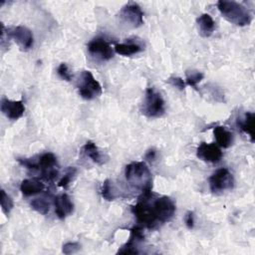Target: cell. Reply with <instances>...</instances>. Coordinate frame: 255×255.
<instances>
[{
    "instance_id": "obj_19",
    "label": "cell",
    "mask_w": 255,
    "mask_h": 255,
    "mask_svg": "<svg viewBox=\"0 0 255 255\" xmlns=\"http://www.w3.org/2000/svg\"><path fill=\"white\" fill-rule=\"evenodd\" d=\"M254 123H255V116L253 113H246L244 118L237 122L238 127L242 131L250 136V140L254 141Z\"/></svg>"
},
{
    "instance_id": "obj_14",
    "label": "cell",
    "mask_w": 255,
    "mask_h": 255,
    "mask_svg": "<svg viewBox=\"0 0 255 255\" xmlns=\"http://www.w3.org/2000/svg\"><path fill=\"white\" fill-rule=\"evenodd\" d=\"M144 236L141 232V228L139 226H134L130 229V236L128 241L122 246V248L118 251L121 254H137L138 251L136 249L137 244L143 241Z\"/></svg>"
},
{
    "instance_id": "obj_20",
    "label": "cell",
    "mask_w": 255,
    "mask_h": 255,
    "mask_svg": "<svg viewBox=\"0 0 255 255\" xmlns=\"http://www.w3.org/2000/svg\"><path fill=\"white\" fill-rule=\"evenodd\" d=\"M114 50L116 53L120 55L131 56L139 53L142 50V48L141 46L135 43H122V44H116Z\"/></svg>"
},
{
    "instance_id": "obj_26",
    "label": "cell",
    "mask_w": 255,
    "mask_h": 255,
    "mask_svg": "<svg viewBox=\"0 0 255 255\" xmlns=\"http://www.w3.org/2000/svg\"><path fill=\"white\" fill-rule=\"evenodd\" d=\"M57 74H58V76H59L62 80L67 81V82H70V81L72 80V78H73V76H72V74L70 73V70H69V68H68V66H67L66 63H61V64L59 65V67H58V69H57Z\"/></svg>"
},
{
    "instance_id": "obj_9",
    "label": "cell",
    "mask_w": 255,
    "mask_h": 255,
    "mask_svg": "<svg viewBox=\"0 0 255 255\" xmlns=\"http://www.w3.org/2000/svg\"><path fill=\"white\" fill-rule=\"evenodd\" d=\"M120 18L131 27H139L143 24V12L140 6L134 2L126 4L120 11Z\"/></svg>"
},
{
    "instance_id": "obj_23",
    "label": "cell",
    "mask_w": 255,
    "mask_h": 255,
    "mask_svg": "<svg viewBox=\"0 0 255 255\" xmlns=\"http://www.w3.org/2000/svg\"><path fill=\"white\" fill-rule=\"evenodd\" d=\"M1 208L4 214H9V212L12 210L14 203L12 198L5 192V190H1Z\"/></svg>"
},
{
    "instance_id": "obj_3",
    "label": "cell",
    "mask_w": 255,
    "mask_h": 255,
    "mask_svg": "<svg viewBox=\"0 0 255 255\" xmlns=\"http://www.w3.org/2000/svg\"><path fill=\"white\" fill-rule=\"evenodd\" d=\"M165 107L161 95L152 88L145 91L141 112L147 118H159L164 114Z\"/></svg>"
},
{
    "instance_id": "obj_1",
    "label": "cell",
    "mask_w": 255,
    "mask_h": 255,
    "mask_svg": "<svg viewBox=\"0 0 255 255\" xmlns=\"http://www.w3.org/2000/svg\"><path fill=\"white\" fill-rule=\"evenodd\" d=\"M127 181L133 188L139 189L141 193L150 192L152 189V177L149 168L142 161H132L125 168Z\"/></svg>"
},
{
    "instance_id": "obj_15",
    "label": "cell",
    "mask_w": 255,
    "mask_h": 255,
    "mask_svg": "<svg viewBox=\"0 0 255 255\" xmlns=\"http://www.w3.org/2000/svg\"><path fill=\"white\" fill-rule=\"evenodd\" d=\"M45 189V184L37 179H24L20 184V190L24 196H32L41 193Z\"/></svg>"
},
{
    "instance_id": "obj_16",
    "label": "cell",
    "mask_w": 255,
    "mask_h": 255,
    "mask_svg": "<svg viewBox=\"0 0 255 255\" xmlns=\"http://www.w3.org/2000/svg\"><path fill=\"white\" fill-rule=\"evenodd\" d=\"M213 134L216 142L223 148L229 147L233 142V134L226 128L222 126H216L213 128Z\"/></svg>"
},
{
    "instance_id": "obj_24",
    "label": "cell",
    "mask_w": 255,
    "mask_h": 255,
    "mask_svg": "<svg viewBox=\"0 0 255 255\" xmlns=\"http://www.w3.org/2000/svg\"><path fill=\"white\" fill-rule=\"evenodd\" d=\"M203 77H204L203 73L198 72V71H192L190 74H187L186 79H185V84L190 87L196 88L197 84L201 82Z\"/></svg>"
},
{
    "instance_id": "obj_27",
    "label": "cell",
    "mask_w": 255,
    "mask_h": 255,
    "mask_svg": "<svg viewBox=\"0 0 255 255\" xmlns=\"http://www.w3.org/2000/svg\"><path fill=\"white\" fill-rule=\"evenodd\" d=\"M81 249V245L77 242H67L62 247V252L66 255L78 252Z\"/></svg>"
},
{
    "instance_id": "obj_11",
    "label": "cell",
    "mask_w": 255,
    "mask_h": 255,
    "mask_svg": "<svg viewBox=\"0 0 255 255\" xmlns=\"http://www.w3.org/2000/svg\"><path fill=\"white\" fill-rule=\"evenodd\" d=\"M196 155L203 161L218 162L222 157V151L215 143H206L202 141L196 149Z\"/></svg>"
},
{
    "instance_id": "obj_4",
    "label": "cell",
    "mask_w": 255,
    "mask_h": 255,
    "mask_svg": "<svg viewBox=\"0 0 255 255\" xmlns=\"http://www.w3.org/2000/svg\"><path fill=\"white\" fill-rule=\"evenodd\" d=\"M149 207L157 224L170 220L175 212V203L170 197L165 195L156 197L151 204L149 203Z\"/></svg>"
},
{
    "instance_id": "obj_12",
    "label": "cell",
    "mask_w": 255,
    "mask_h": 255,
    "mask_svg": "<svg viewBox=\"0 0 255 255\" xmlns=\"http://www.w3.org/2000/svg\"><path fill=\"white\" fill-rule=\"evenodd\" d=\"M0 108L3 115L12 121L20 119L25 112V106L22 101H11L6 98L1 100Z\"/></svg>"
},
{
    "instance_id": "obj_29",
    "label": "cell",
    "mask_w": 255,
    "mask_h": 255,
    "mask_svg": "<svg viewBox=\"0 0 255 255\" xmlns=\"http://www.w3.org/2000/svg\"><path fill=\"white\" fill-rule=\"evenodd\" d=\"M184 221H185V225L188 229H192L194 227V213L192 211H188L185 214L184 217Z\"/></svg>"
},
{
    "instance_id": "obj_22",
    "label": "cell",
    "mask_w": 255,
    "mask_h": 255,
    "mask_svg": "<svg viewBox=\"0 0 255 255\" xmlns=\"http://www.w3.org/2000/svg\"><path fill=\"white\" fill-rule=\"evenodd\" d=\"M101 194H102L103 198L108 201H112L117 197V195L114 191L112 181L110 179H106L104 181V183L102 185V189H101Z\"/></svg>"
},
{
    "instance_id": "obj_2",
    "label": "cell",
    "mask_w": 255,
    "mask_h": 255,
    "mask_svg": "<svg viewBox=\"0 0 255 255\" xmlns=\"http://www.w3.org/2000/svg\"><path fill=\"white\" fill-rule=\"evenodd\" d=\"M217 8L226 20L237 26H246L249 25L252 21V15L250 11L241 3L235 1L219 0L217 2Z\"/></svg>"
},
{
    "instance_id": "obj_10",
    "label": "cell",
    "mask_w": 255,
    "mask_h": 255,
    "mask_svg": "<svg viewBox=\"0 0 255 255\" xmlns=\"http://www.w3.org/2000/svg\"><path fill=\"white\" fill-rule=\"evenodd\" d=\"M7 36L12 38L21 50L27 51L33 47L34 37L30 29L25 26H16L7 29Z\"/></svg>"
},
{
    "instance_id": "obj_7",
    "label": "cell",
    "mask_w": 255,
    "mask_h": 255,
    "mask_svg": "<svg viewBox=\"0 0 255 255\" xmlns=\"http://www.w3.org/2000/svg\"><path fill=\"white\" fill-rule=\"evenodd\" d=\"M38 170H40L41 178L46 181H53L57 178L59 171L56 168L57 158L52 152H45L40 155L38 161Z\"/></svg>"
},
{
    "instance_id": "obj_13",
    "label": "cell",
    "mask_w": 255,
    "mask_h": 255,
    "mask_svg": "<svg viewBox=\"0 0 255 255\" xmlns=\"http://www.w3.org/2000/svg\"><path fill=\"white\" fill-rule=\"evenodd\" d=\"M55 213L60 219H65L74 210V204L67 193H62L54 197Z\"/></svg>"
},
{
    "instance_id": "obj_30",
    "label": "cell",
    "mask_w": 255,
    "mask_h": 255,
    "mask_svg": "<svg viewBox=\"0 0 255 255\" xmlns=\"http://www.w3.org/2000/svg\"><path fill=\"white\" fill-rule=\"evenodd\" d=\"M156 157V151L154 149H149L146 151L145 153V159L149 160V161H153Z\"/></svg>"
},
{
    "instance_id": "obj_25",
    "label": "cell",
    "mask_w": 255,
    "mask_h": 255,
    "mask_svg": "<svg viewBox=\"0 0 255 255\" xmlns=\"http://www.w3.org/2000/svg\"><path fill=\"white\" fill-rule=\"evenodd\" d=\"M77 169L75 167H69L66 171V173L64 174V176L58 181V186L63 187V188H67L71 182V180L73 179L74 175L76 174Z\"/></svg>"
},
{
    "instance_id": "obj_28",
    "label": "cell",
    "mask_w": 255,
    "mask_h": 255,
    "mask_svg": "<svg viewBox=\"0 0 255 255\" xmlns=\"http://www.w3.org/2000/svg\"><path fill=\"white\" fill-rule=\"evenodd\" d=\"M167 82L172 85L173 87H176L178 88L179 90H184L186 84H185V81L183 79H181L180 77H170Z\"/></svg>"
},
{
    "instance_id": "obj_8",
    "label": "cell",
    "mask_w": 255,
    "mask_h": 255,
    "mask_svg": "<svg viewBox=\"0 0 255 255\" xmlns=\"http://www.w3.org/2000/svg\"><path fill=\"white\" fill-rule=\"evenodd\" d=\"M87 48L93 57L101 61H109L114 57V49L104 38H94L88 43Z\"/></svg>"
},
{
    "instance_id": "obj_5",
    "label": "cell",
    "mask_w": 255,
    "mask_h": 255,
    "mask_svg": "<svg viewBox=\"0 0 255 255\" xmlns=\"http://www.w3.org/2000/svg\"><path fill=\"white\" fill-rule=\"evenodd\" d=\"M79 95L85 100H93L102 95V86L90 71H82L78 82Z\"/></svg>"
},
{
    "instance_id": "obj_17",
    "label": "cell",
    "mask_w": 255,
    "mask_h": 255,
    "mask_svg": "<svg viewBox=\"0 0 255 255\" xmlns=\"http://www.w3.org/2000/svg\"><path fill=\"white\" fill-rule=\"evenodd\" d=\"M196 22L199 27V32H200L201 36L209 37L213 33V31L215 29V22L209 14H207V13L201 14L197 18Z\"/></svg>"
},
{
    "instance_id": "obj_21",
    "label": "cell",
    "mask_w": 255,
    "mask_h": 255,
    "mask_svg": "<svg viewBox=\"0 0 255 255\" xmlns=\"http://www.w3.org/2000/svg\"><path fill=\"white\" fill-rule=\"evenodd\" d=\"M30 205L31 207L37 211L38 213L40 214H47L49 211H50V202L43 198V197H40V198H35L33 199L31 202H30Z\"/></svg>"
},
{
    "instance_id": "obj_18",
    "label": "cell",
    "mask_w": 255,
    "mask_h": 255,
    "mask_svg": "<svg viewBox=\"0 0 255 255\" xmlns=\"http://www.w3.org/2000/svg\"><path fill=\"white\" fill-rule=\"evenodd\" d=\"M82 151L83 153L89 157L92 161H94L97 164H103L104 160H103V156L102 153L100 151V149L98 148V146L96 145V143L92 140H88L82 147Z\"/></svg>"
},
{
    "instance_id": "obj_6",
    "label": "cell",
    "mask_w": 255,
    "mask_h": 255,
    "mask_svg": "<svg viewBox=\"0 0 255 255\" xmlns=\"http://www.w3.org/2000/svg\"><path fill=\"white\" fill-rule=\"evenodd\" d=\"M233 185V176L227 168H219L209 177V187L213 193H218L231 189Z\"/></svg>"
}]
</instances>
